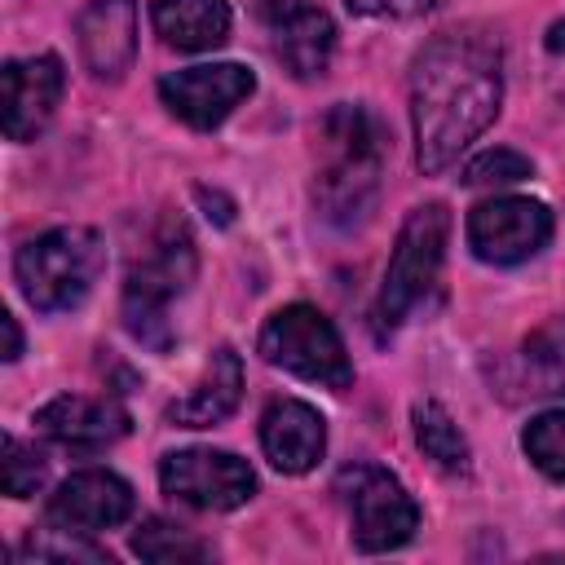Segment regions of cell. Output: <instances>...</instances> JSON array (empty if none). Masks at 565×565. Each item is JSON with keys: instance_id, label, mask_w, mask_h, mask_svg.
<instances>
[{"instance_id": "cell-1", "label": "cell", "mask_w": 565, "mask_h": 565, "mask_svg": "<svg viewBox=\"0 0 565 565\" xmlns=\"http://www.w3.org/2000/svg\"><path fill=\"white\" fill-rule=\"evenodd\" d=\"M503 53L486 31H446L428 40L411 66L415 159L424 172H446L499 115Z\"/></svg>"}, {"instance_id": "cell-2", "label": "cell", "mask_w": 565, "mask_h": 565, "mask_svg": "<svg viewBox=\"0 0 565 565\" xmlns=\"http://www.w3.org/2000/svg\"><path fill=\"white\" fill-rule=\"evenodd\" d=\"M318 172H313V207L335 230H358L380 199V172L388 154V132L380 115L362 102H335L318 128Z\"/></svg>"}, {"instance_id": "cell-3", "label": "cell", "mask_w": 565, "mask_h": 565, "mask_svg": "<svg viewBox=\"0 0 565 565\" xmlns=\"http://www.w3.org/2000/svg\"><path fill=\"white\" fill-rule=\"evenodd\" d=\"M194 282V238L181 216H163L146 247L132 256L124 278V327L146 349L163 353L172 344V318L168 305L185 296Z\"/></svg>"}, {"instance_id": "cell-4", "label": "cell", "mask_w": 565, "mask_h": 565, "mask_svg": "<svg viewBox=\"0 0 565 565\" xmlns=\"http://www.w3.org/2000/svg\"><path fill=\"white\" fill-rule=\"evenodd\" d=\"M106 269V243L84 225H57L22 243L13 274L31 309L66 313L79 309Z\"/></svg>"}, {"instance_id": "cell-5", "label": "cell", "mask_w": 565, "mask_h": 565, "mask_svg": "<svg viewBox=\"0 0 565 565\" xmlns=\"http://www.w3.org/2000/svg\"><path fill=\"white\" fill-rule=\"evenodd\" d=\"M446 234H450L446 203H419L402 221L384 282H380V296H375V309H371V327L380 340H388L411 318V309L428 296V287L437 282V269L446 256Z\"/></svg>"}, {"instance_id": "cell-6", "label": "cell", "mask_w": 565, "mask_h": 565, "mask_svg": "<svg viewBox=\"0 0 565 565\" xmlns=\"http://www.w3.org/2000/svg\"><path fill=\"white\" fill-rule=\"evenodd\" d=\"M256 349L269 366H282L287 375H300L309 384H327V388L353 384V362L344 353V340L335 322L313 305L274 309L256 335Z\"/></svg>"}, {"instance_id": "cell-7", "label": "cell", "mask_w": 565, "mask_h": 565, "mask_svg": "<svg viewBox=\"0 0 565 565\" xmlns=\"http://www.w3.org/2000/svg\"><path fill=\"white\" fill-rule=\"evenodd\" d=\"M335 490L344 494L353 543L362 552H393L415 539L419 530V508L406 494V486L380 468V463H349L335 477Z\"/></svg>"}, {"instance_id": "cell-8", "label": "cell", "mask_w": 565, "mask_h": 565, "mask_svg": "<svg viewBox=\"0 0 565 565\" xmlns=\"http://www.w3.org/2000/svg\"><path fill=\"white\" fill-rule=\"evenodd\" d=\"M159 486L177 503H190V508H203V512H234L256 494V472L234 450L190 446V450L163 455Z\"/></svg>"}, {"instance_id": "cell-9", "label": "cell", "mask_w": 565, "mask_h": 565, "mask_svg": "<svg viewBox=\"0 0 565 565\" xmlns=\"http://www.w3.org/2000/svg\"><path fill=\"white\" fill-rule=\"evenodd\" d=\"M552 238V212L539 199L499 194L468 212V247L486 265H521Z\"/></svg>"}, {"instance_id": "cell-10", "label": "cell", "mask_w": 565, "mask_h": 565, "mask_svg": "<svg viewBox=\"0 0 565 565\" xmlns=\"http://www.w3.org/2000/svg\"><path fill=\"white\" fill-rule=\"evenodd\" d=\"M256 93V75L238 62H207V66H185L159 79L163 106L190 124V128H216L238 102Z\"/></svg>"}, {"instance_id": "cell-11", "label": "cell", "mask_w": 565, "mask_h": 565, "mask_svg": "<svg viewBox=\"0 0 565 565\" xmlns=\"http://www.w3.org/2000/svg\"><path fill=\"white\" fill-rule=\"evenodd\" d=\"M256 13L269 26L278 62L296 79L327 75L331 53H335V22L322 9H313L309 0H256Z\"/></svg>"}, {"instance_id": "cell-12", "label": "cell", "mask_w": 565, "mask_h": 565, "mask_svg": "<svg viewBox=\"0 0 565 565\" xmlns=\"http://www.w3.org/2000/svg\"><path fill=\"white\" fill-rule=\"evenodd\" d=\"M4 84V132L9 141H35L44 132V124L53 119L62 88H66V71L53 53H35V57H9L0 71Z\"/></svg>"}, {"instance_id": "cell-13", "label": "cell", "mask_w": 565, "mask_h": 565, "mask_svg": "<svg viewBox=\"0 0 565 565\" xmlns=\"http://www.w3.org/2000/svg\"><path fill=\"white\" fill-rule=\"evenodd\" d=\"M128 516H132V486L124 477L106 472V468L71 472L44 503L49 525H66V530H79V534L110 530Z\"/></svg>"}, {"instance_id": "cell-14", "label": "cell", "mask_w": 565, "mask_h": 565, "mask_svg": "<svg viewBox=\"0 0 565 565\" xmlns=\"http://www.w3.org/2000/svg\"><path fill=\"white\" fill-rule=\"evenodd\" d=\"M75 44L93 79H119L137 53V4L88 0L75 18Z\"/></svg>"}, {"instance_id": "cell-15", "label": "cell", "mask_w": 565, "mask_h": 565, "mask_svg": "<svg viewBox=\"0 0 565 565\" xmlns=\"http://www.w3.org/2000/svg\"><path fill=\"white\" fill-rule=\"evenodd\" d=\"M35 428L71 450H102L128 433V411L115 397H84V393H62L35 411Z\"/></svg>"}, {"instance_id": "cell-16", "label": "cell", "mask_w": 565, "mask_h": 565, "mask_svg": "<svg viewBox=\"0 0 565 565\" xmlns=\"http://www.w3.org/2000/svg\"><path fill=\"white\" fill-rule=\"evenodd\" d=\"M260 450L265 459L287 472V477H300L309 472L322 450H327V419L309 406V402H296V397H278L265 406L260 415Z\"/></svg>"}, {"instance_id": "cell-17", "label": "cell", "mask_w": 565, "mask_h": 565, "mask_svg": "<svg viewBox=\"0 0 565 565\" xmlns=\"http://www.w3.org/2000/svg\"><path fill=\"white\" fill-rule=\"evenodd\" d=\"M238 402H243V362H238V353L230 344H221L207 358L199 384L181 402L168 406V424H177V428H212V424L230 419L238 411Z\"/></svg>"}, {"instance_id": "cell-18", "label": "cell", "mask_w": 565, "mask_h": 565, "mask_svg": "<svg viewBox=\"0 0 565 565\" xmlns=\"http://www.w3.org/2000/svg\"><path fill=\"white\" fill-rule=\"evenodd\" d=\"M154 31L163 44L203 53L230 40V4L225 0H154L150 4Z\"/></svg>"}, {"instance_id": "cell-19", "label": "cell", "mask_w": 565, "mask_h": 565, "mask_svg": "<svg viewBox=\"0 0 565 565\" xmlns=\"http://www.w3.org/2000/svg\"><path fill=\"white\" fill-rule=\"evenodd\" d=\"M411 419H415V441H419V450H424L437 468H446V472H468V463H472L468 437L459 433V424L446 415L441 402H415Z\"/></svg>"}, {"instance_id": "cell-20", "label": "cell", "mask_w": 565, "mask_h": 565, "mask_svg": "<svg viewBox=\"0 0 565 565\" xmlns=\"http://www.w3.org/2000/svg\"><path fill=\"white\" fill-rule=\"evenodd\" d=\"M132 552H137L141 561H154V565H185V561H207V556H212V547H207L194 530L172 525V521H163V516H150V521L137 525Z\"/></svg>"}, {"instance_id": "cell-21", "label": "cell", "mask_w": 565, "mask_h": 565, "mask_svg": "<svg viewBox=\"0 0 565 565\" xmlns=\"http://www.w3.org/2000/svg\"><path fill=\"white\" fill-rule=\"evenodd\" d=\"M525 366H530L534 393H565V318L543 322L525 340Z\"/></svg>"}, {"instance_id": "cell-22", "label": "cell", "mask_w": 565, "mask_h": 565, "mask_svg": "<svg viewBox=\"0 0 565 565\" xmlns=\"http://www.w3.org/2000/svg\"><path fill=\"white\" fill-rule=\"evenodd\" d=\"M521 450L530 455V463H534L543 477H552V481L565 486V411H543V415H534V419L525 424V433H521Z\"/></svg>"}, {"instance_id": "cell-23", "label": "cell", "mask_w": 565, "mask_h": 565, "mask_svg": "<svg viewBox=\"0 0 565 565\" xmlns=\"http://www.w3.org/2000/svg\"><path fill=\"white\" fill-rule=\"evenodd\" d=\"M44 455L35 446H26L22 437L4 433V446H0V477H4V494L9 499H31L40 486H44Z\"/></svg>"}, {"instance_id": "cell-24", "label": "cell", "mask_w": 565, "mask_h": 565, "mask_svg": "<svg viewBox=\"0 0 565 565\" xmlns=\"http://www.w3.org/2000/svg\"><path fill=\"white\" fill-rule=\"evenodd\" d=\"M22 556H31V561H88V565H110V556L102 547L84 543L79 530H66V525L31 530L26 543H22Z\"/></svg>"}, {"instance_id": "cell-25", "label": "cell", "mask_w": 565, "mask_h": 565, "mask_svg": "<svg viewBox=\"0 0 565 565\" xmlns=\"http://www.w3.org/2000/svg\"><path fill=\"white\" fill-rule=\"evenodd\" d=\"M525 177H534V163L521 150H508V146H494V150L477 154L463 168V185H512V181H525Z\"/></svg>"}, {"instance_id": "cell-26", "label": "cell", "mask_w": 565, "mask_h": 565, "mask_svg": "<svg viewBox=\"0 0 565 565\" xmlns=\"http://www.w3.org/2000/svg\"><path fill=\"white\" fill-rule=\"evenodd\" d=\"M362 18H419L433 9V0H344Z\"/></svg>"}, {"instance_id": "cell-27", "label": "cell", "mask_w": 565, "mask_h": 565, "mask_svg": "<svg viewBox=\"0 0 565 565\" xmlns=\"http://www.w3.org/2000/svg\"><path fill=\"white\" fill-rule=\"evenodd\" d=\"M199 203L207 207V216H216V225H230V221H234V203H230L225 194H216V190H199Z\"/></svg>"}, {"instance_id": "cell-28", "label": "cell", "mask_w": 565, "mask_h": 565, "mask_svg": "<svg viewBox=\"0 0 565 565\" xmlns=\"http://www.w3.org/2000/svg\"><path fill=\"white\" fill-rule=\"evenodd\" d=\"M0 327H4V362H18V353H22V331H18V318H13V313H4V318H0Z\"/></svg>"}, {"instance_id": "cell-29", "label": "cell", "mask_w": 565, "mask_h": 565, "mask_svg": "<svg viewBox=\"0 0 565 565\" xmlns=\"http://www.w3.org/2000/svg\"><path fill=\"white\" fill-rule=\"evenodd\" d=\"M552 53H565V18H556L552 26H547V40H543Z\"/></svg>"}]
</instances>
